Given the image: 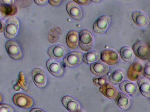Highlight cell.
Masks as SVG:
<instances>
[{"instance_id": "8992f818", "label": "cell", "mask_w": 150, "mask_h": 112, "mask_svg": "<svg viewBox=\"0 0 150 112\" xmlns=\"http://www.w3.org/2000/svg\"><path fill=\"white\" fill-rule=\"evenodd\" d=\"M6 48L10 57L15 60L20 59L22 52L18 44L13 40H9L6 44Z\"/></svg>"}, {"instance_id": "603a6c76", "label": "cell", "mask_w": 150, "mask_h": 112, "mask_svg": "<svg viewBox=\"0 0 150 112\" xmlns=\"http://www.w3.org/2000/svg\"><path fill=\"white\" fill-rule=\"evenodd\" d=\"M120 55L123 60L127 63H132L134 59V53L128 46H124L121 49Z\"/></svg>"}, {"instance_id": "d4e9b609", "label": "cell", "mask_w": 150, "mask_h": 112, "mask_svg": "<svg viewBox=\"0 0 150 112\" xmlns=\"http://www.w3.org/2000/svg\"><path fill=\"white\" fill-rule=\"evenodd\" d=\"M16 11V8L13 6H8L7 4L0 5V14L2 13V16L5 14L12 15Z\"/></svg>"}, {"instance_id": "6da1fadb", "label": "cell", "mask_w": 150, "mask_h": 112, "mask_svg": "<svg viewBox=\"0 0 150 112\" xmlns=\"http://www.w3.org/2000/svg\"><path fill=\"white\" fill-rule=\"evenodd\" d=\"M93 37L91 32L88 29H83L79 33V45L81 49L85 52L89 51L92 48Z\"/></svg>"}, {"instance_id": "83f0119b", "label": "cell", "mask_w": 150, "mask_h": 112, "mask_svg": "<svg viewBox=\"0 0 150 112\" xmlns=\"http://www.w3.org/2000/svg\"><path fill=\"white\" fill-rule=\"evenodd\" d=\"M143 74L145 77L150 79V62L147 63L144 67Z\"/></svg>"}, {"instance_id": "f1b7e54d", "label": "cell", "mask_w": 150, "mask_h": 112, "mask_svg": "<svg viewBox=\"0 0 150 112\" xmlns=\"http://www.w3.org/2000/svg\"><path fill=\"white\" fill-rule=\"evenodd\" d=\"M61 1V0H49L48 1L49 4L51 5L54 6L58 5Z\"/></svg>"}, {"instance_id": "5b68a950", "label": "cell", "mask_w": 150, "mask_h": 112, "mask_svg": "<svg viewBox=\"0 0 150 112\" xmlns=\"http://www.w3.org/2000/svg\"><path fill=\"white\" fill-rule=\"evenodd\" d=\"M81 53L78 51H74L67 54L64 59L65 65L69 67L75 66L81 62L83 60Z\"/></svg>"}, {"instance_id": "d6a6232c", "label": "cell", "mask_w": 150, "mask_h": 112, "mask_svg": "<svg viewBox=\"0 0 150 112\" xmlns=\"http://www.w3.org/2000/svg\"><path fill=\"white\" fill-rule=\"evenodd\" d=\"M4 3L7 4H12L13 3V0H2L1 1Z\"/></svg>"}, {"instance_id": "d6986e66", "label": "cell", "mask_w": 150, "mask_h": 112, "mask_svg": "<svg viewBox=\"0 0 150 112\" xmlns=\"http://www.w3.org/2000/svg\"><path fill=\"white\" fill-rule=\"evenodd\" d=\"M116 103L118 107L122 110L128 109L130 104V99L127 94L119 92L115 98Z\"/></svg>"}, {"instance_id": "5bb4252c", "label": "cell", "mask_w": 150, "mask_h": 112, "mask_svg": "<svg viewBox=\"0 0 150 112\" xmlns=\"http://www.w3.org/2000/svg\"><path fill=\"white\" fill-rule=\"evenodd\" d=\"M67 52V50L63 45H58L50 47L48 50V54L51 58L59 59L62 58Z\"/></svg>"}, {"instance_id": "8fae6325", "label": "cell", "mask_w": 150, "mask_h": 112, "mask_svg": "<svg viewBox=\"0 0 150 112\" xmlns=\"http://www.w3.org/2000/svg\"><path fill=\"white\" fill-rule=\"evenodd\" d=\"M120 90L124 93L132 96L137 94L139 92L138 86L135 83L125 80L119 85Z\"/></svg>"}, {"instance_id": "4316f807", "label": "cell", "mask_w": 150, "mask_h": 112, "mask_svg": "<svg viewBox=\"0 0 150 112\" xmlns=\"http://www.w3.org/2000/svg\"><path fill=\"white\" fill-rule=\"evenodd\" d=\"M13 109L10 105L5 104H0V112H13Z\"/></svg>"}, {"instance_id": "1f68e13d", "label": "cell", "mask_w": 150, "mask_h": 112, "mask_svg": "<svg viewBox=\"0 0 150 112\" xmlns=\"http://www.w3.org/2000/svg\"><path fill=\"white\" fill-rule=\"evenodd\" d=\"M30 112H45L42 110L38 108H34L32 109Z\"/></svg>"}, {"instance_id": "484cf974", "label": "cell", "mask_w": 150, "mask_h": 112, "mask_svg": "<svg viewBox=\"0 0 150 112\" xmlns=\"http://www.w3.org/2000/svg\"><path fill=\"white\" fill-rule=\"evenodd\" d=\"M108 81L107 77L105 76H98L95 77L93 80L94 85L96 86H101L106 83Z\"/></svg>"}, {"instance_id": "ba28073f", "label": "cell", "mask_w": 150, "mask_h": 112, "mask_svg": "<svg viewBox=\"0 0 150 112\" xmlns=\"http://www.w3.org/2000/svg\"><path fill=\"white\" fill-rule=\"evenodd\" d=\"M32 75L33 81L35 85L40 88L44 87L47 82L46 74L42 69L36 68L32 71Z\"/></svg>"}, {"instance_id": "52a82bcc", "label": "cell", "mask_w": 150, "mask_h": 112, "mask_svg": "<svg viewBox=\"0 0 150 112\" xmlns=\"http://www.w3.org/2000/svg\"><path fill=\"white\" fill-rule=\"evenodd\" d=\"M143 67L141 63L135 62L132 63L129 67L127 71V76L131 81L138 80L143 72Z\"/></svg>"}, {"instance_id": "2e32d148", "label": "cell", "mask_w": 150, "mask_h": 112, "mask_svg": "<svg viewBox=\"0 0 150 112\" xmlns=\"http://www.w3.org/2000/svg\"><path fill=\"white\" fill-rule=\"evenodd\" d=\"M90 69L93 74L98 76L105 75L109 70L108 66L101 61L96 62L92 64Z\"/></svg>"}, {"instance_id": "9a60e30c", "label": "cell", "mask_w": 150, "mask_h": 112, "mask_svg": "<svg viewBox=\"0 0 150 112\" xmlns=\"http://www.w3.org/2000/svg\"><path fill=\"white\" fill-rule=\"evenodd\" d=\"M132 18L134 22L141 27L147 26L149 23V19L147 15L144 12L137 10L134 12Z\"/></svg>"}, {"instance_id": "836d02e7", "label": "cell", "mask_w": 150, "mask_h": 112, "mask_svg": "<svg viewBox=\"0 0 150 112\" xmlns=\"http://www.w3.org/2000/svg\"><path fill=\"white\" fill-rule=\"evenodd\" d=\"M91 1L92 2H93L94 3H96L98 2V1H100L99 0H91Z\"/></svg>"}, {"instance_id": "cb8c5ba5", "label": "cell", "mask_w": 150, "mask_h": 112, "mask_svg": "<svg viewBox=\"0 0 150 112\" xmlns=\"http://www.w3.org/2000/svg\"><path fill=\"white\" fill-rule=\"evenodd\" d=\"M100 56L96 51H91L85 53L83 58V61L85 64H89L98 60Z\"/></svg>"}, {"instance_id": "9c48e42d", "label": "cell", "mask_w": 150, "mask_h": 112, "mask_svg": "<svg viewBox=\"0 0 150 112\" xmlns=\"http://www.w3.org/2000/svg\"><path fill=\"white\" fill-rule=\"evenodd\" d=\"M102 60L109 65H113L118 62L119 57L118 53L115 51L110 50H103L101 54Z\"/></svg>"}, {"instance_id": "4dcf8cb0", "label": "cell", "mask_w": 150, "mask_h": 112, "mask_svg": "<svg viewBox=\"0 0 150 112\" xmlns=\"http://www.w3.org/2000/svg\"><path fill=\"white\" fill-rule=\"evenodd\" d=\"M35 3L38 5H43L47 2V0H34Z\"/></svg>"}, {"instance_id": "7c38bea8", "label": "cell", "mask_w": 150, "mask_h": 112, "mask_svg": "<svg viewBox=\"0 0 150 112\" xmlns=\"http://www.w3.org/2000/svg\"><path fill=\"white\" fill-rule=\"evenodd\" d=\"M46 65L49 72L55 76H60L63 73L62 65L60 62L55 60L49 59L47 62Z\"/></svg>"}, {"instance_id": "e0dca14e", "label": "cell", "mask_w": 150, "mask_h": 112, "mask_svg": "<svg viewBox=\"0 0 150 112\" xmlns=\"http://www.w3.org/2000/svg\"><path fill=\"white\" fill-rule=\"evenodd\" d=\"M99 90L105 96L111 99L115 98L118 93L116 87L108 83L100 86Z\"/></svg>"}, {"instance_id": "30bf717a", "label": "cell", "mask_w": 150, "mask_h": 112, "mask_svg": "<svg viewBox=\"0 0 150 112\" xmlns=\"http://www.w3.org/2000/svg\"><path fill=\"white\" fill-rule=\"evenodd\" d=\"M110 22L109 17L104 15L100 17L94 23L93 26L94 32L98 34H101L105 32Z\"/></svg>"}, {"instance_id": "ac0fdd59", "label": "cell", "mask_w": 150, "mask_h": 112, "mask_svg": "<svg viewBox=\"0 0 150 112\" xmlns=\"http://www.w3.org/2000/svg\"><path fill=\"white\" fill-rule=\"evenodd\" d=\"M67 11L69 16L73 19L78 20L82 15L81 10L75 3L70 1L66 5Z\"/></svg>"}, {"instance_id": "ffe728a7", "label": "cell", "mask_w": 150, "mask_h": 112, "mask_svg": "<svg viewBox=\"0 0 150 112\" xmlns=\"http://www.w3.org/2000/svg\"><path fill=\"white\" fill-rule=\"evenodd\" d=\"M137 84L141 94L144 97H150V81L145 77L140 78L138 80Z\"/></svg>"}, {"instance_id": "3957f363", "label": "cell", "mask_w": 150, "mask_h": 112, "mask_svg": "<svg viewBox=\"0 0 150 112\" xmlns=\"http://www.w3.org/2000/svg\"><path fill=\"white\" fill-rule=\"evenodd\" d=\"M134 54L138 58L144 60H150V47L142 42L136 43L133 46Z\"/></svg>"}, {"instance_id": "4fadbf2b", "label": "cell", "mask_w": 150, "mask_h": 112, "mask_svg": "<svg viewBox=\"0 0 150 112\" xmlns=\"http://www.w3.org/2000/svg\"><path fill=\"white\" fill-rule=\"evenodd\" d=\"M62 102L64 106L70 112H77L80 108L79 102L70 96L67 95L64 97Z\"/></svg>"}, {"instance_id": "277c9868", "label": "cell", "mask_w": 150, "mask_h": 112, "mask_svg": "<svg viewBox=\"0 0 150 112\" xmlns=\"http://www.w3.org/2000/svg\"><path fill=\"white\" fill-rule=\"evenodd\" d=\"M13 101L16 105L25 108H30L33 104V100L30 97L21 93L15 94L13 97Z\"/></svg>"}, {"instance_id": "7a4b0ae2", "label": "cell", "mask_w": 150, "mask_h": 112, "mask_svg": "<svg viewBox=\"0 0 150 112\" xmlns=\"http://www.w3.org/2000/svg\"><path fill=\"white\" fill-rule=\"evenodd\" d=\"M19 22L15 17H11L7 20L4 30L5 36L8 39L14 38L16 35L19 29Z\"/></svg>"}, {"instance_id": "44dd1931", "label": "cell", "mask_w": 150, "mask_h": 112, "mask_svg": "<svg viewBox=\"0 0 150 112\" xmlns=\"http://www.w3.org/2000/svg\"><path fill=\"white\" fill-rule=\"evenodd\" d=\"M126 73L123 70L119 69L114 71L110 76L109 82L112 85H116L120 84L125 79Z\"/></svg>"}, {"instance_id": "7402d4cb", "label": "cell", "mask_w": 150, "mask_h": 112, "mask_svg": "<svg viewBox=\"0 0 150 112\" xmlns=\"http://www.w3.org/2000/svg\"><path fill=\"white\" fill-rule=\"evenodd\" d=\"M66 43L68 46L71 49L75 48L79 41L78 33L74 30H71L67 34L66 37Z\"/></svg>"}, {"instance_id": "f546056e", "label": "cell", "mask_w": 150, "mask_h": 112, "mask_svg": "<svg viewBox=\"0 0 150 112\" xmlns=\"http://www.w3.org/2000/svg\"><path fill=\"white\" fill-rule=\"evenodd\" d=\"M76 3L82 5H84L87 4L89 2V0H74Z\"/></svg>"}]
</instances>
